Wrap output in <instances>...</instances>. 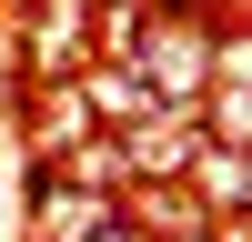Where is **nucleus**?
Returning a JSON list of instances; mask_svg holds the SVG:
<instances>
[{
  "instance_id": "nucleus-3",
  "label": "nucleus",
  "mask_w": 252,
  "mask_h": 242,
  "mask_svg": "<svg viewBox=\"0 0 252 242\" xmlns=\"http://www.w3.org/2000/svg\"><path fill=\"white\" fill-rule=\"evenodd\" d=\"M111 222H121V202H111V192L40 182V212H31V232H40V242H91V232H111Z\"/></svg>"
},
{
  "instance_id": "nucleus-6",
  "label": "nucleus",
  "mask_w": 252,
  "mask_h": 242,
  "mask_svg": "<svg viewBox=\"0 0 252 242\" xmlns=\"http://www.w3.org/2000/svg\"><path fill=\"white\" fill-rule=\"evenodd\" d=\"M202 182H212V202H222V222H242V151H222L212 141V161H192Z\"/></svg>"
},
{
  "instance_id": "nucleus-7",
  "label": "nucleus",
  "mask_w": 252,
  "mask_h": 242,
  "mask_svg": "<svg viewBox=\"0 0 252 242\" xmlns=\"http://www.w3.org/2000/svg\"><path fill=\"white\" fill-rule=\"evenodd\" d=\"M91 242H141V232H121V222H111V232H91Z\"/></svg>"
},
{
  "instance_id": "nucleus-5",
  "label": "nucleus",
  "mask_w": 252,
  "mask_h": 242,
  "mask_svg": "<svg viewBox=\"0 0 252 242\" xmlns=\"http://www.w3.org/2000/svg\"><path fill=\"white\" fill-rule=\"evenodd\" d=\"M61 182H81V192H111L121 182V141H71V151H51Z\"/></svg>"
},
{
  "instance_id": "nucleus-2",
  "label": "nucleus",
  "mask_w": 252,
  "mask_h": 242,
  "mask_svg": "<svg viewBox=\"0 0 252 242\" xmlns=\"http://www.w3.org/2000/svg\"><path fill=\"white\" fill-rule=\"evenodd\" d=\"M192 161H202V121L182 101H161V111H141L121 131V172H192Z\"/></svg>"
},
{
  "instance_id": "nucleus-4",
  "label": "nucleus",
  "mask_w": 252,
  "mask_h": 242,
  "mask_svg": "<svg viewBox=\"0 0 252 242\" xmlns=\"http://www.w3.org/2000/svg\"><path fill=\"white\" fill-rule=\"evenodd\" d=\"M81 101H91L101 121H141V111H161V101L141 91V71H121V60H101V71L81 81Z\"/></svg>"
},
{
  "instance_id": "nucleus-1",
  "label": "nucleus",
  "mask_w": 252,
  "mask_h": 242,
  "mask_svg": "<svg viewBox=\"0 0 252 242\" xmlns=\"http://www.w3.org/2000/svg\"><path fill=\"white\" fill-rule=\"evenodd\" d=\"M121 71H141L152 101H182V111H192V101H202V71H212V40H202L192 20H141L131 51H121Z\"/></svg>"
}]
</instances>
